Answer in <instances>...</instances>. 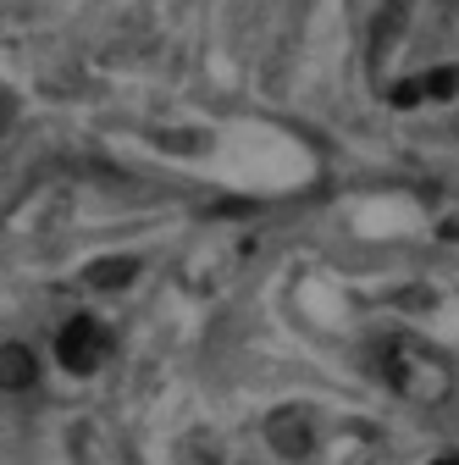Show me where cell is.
I'll return each instance as SVG.
<instances>
[{
  "mask_svg": "<svg viewBox=\"0 0 459 465\" xmlns=\"http://www.w3.org/2000/svg\"><path fill=\"white\" fill-rule=\"evenodd\" d=\"M382 371L387 382L415 399V404H443L454 393V361L443 355V349L421 343V338H387L382 343Z\"/></svg>",
  "mask_w": 459,
  "mask_h": 465,
  "instance_id": "1",
  "label": "cell"
},
{
  "mask_svg": "<svg viewBox=\"0 0 459 465\" xmlns=\"http://www.w3.org/2000/svg\"><path fill=\"white\" fill-rule=\"evenodd\" d=\"M55 355H62V366H67V371L89 377V371H100V366H105V355H111V332H105L94 316H78V322H67V327H62V338H55Z\"/></svg>",
  "mask_w": 459,
  "mask_h": 465,
  "instance_id": "2",
  "label": "cell"
},
{
  "mask_svg": "<svg viewBox=\"0 0 459 465\" xmlns=\"http://www.w3.org/2000/svg\"><path fill=\"white\" fill-rule=\"evenodd\" d=\"M454 94H459V67H432V73H415V78L387 89L393 105H443Z\"/></svg>",
  "mask_w": 459,
  "mask_h": 465,
  "instance_id": "3",
  "label": "cell"
},
{
  "mask_svg": "<svg viewBox=\"0 0 459 465\" xmlns=\"http://www.w3.org/2000/svg\"><path fill=\"white\" fill-rule=\"evenodd\" d=\"M34 377H39L34 349H23V343H0V388L17 393V388H34Z\"/></svg>",
  "mask_w": 459,
  "mask_h": 465,
  "instance_id": "4",
  "label": "cell"
},
{
  "mask_svg": "<svg viewBox=\"0 0 459 465\" xmlns=\"http://www.w3.org/2000/svg\"><path fill=\"white\" fill-rule=\"evenodd\" d=\"M133 272H139V266L117 255V261H94V266L83 272V282H89V288H128V282H133Z\"/></svg>",
  "mask_w": 459,
  "mask_h": 465,
  "instance_id": "5",
  "label": "cell"
},
{
  "mask_svg": "<svg viewBox=\"0 0 459 465\" xmlns=\"http://www.w3.org/2000/svg\"><path fill=\"white\" fill-rule=\"evenodd\" d=\"M426 465H459V454H437V460H426Z\"/></svg>",
  "mask_w": 459,
  "mask_h": 465,
  "instance_id": "6",
  "label": "cell"
}]
</instances>
